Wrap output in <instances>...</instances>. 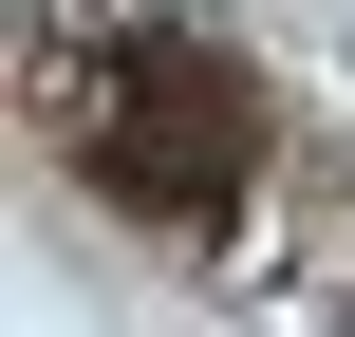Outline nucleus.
Listing matches in <instances>:
<instances>
[{
	"mask_svg": "<svg viewBox=\"0 0 355 337\" xmlns=\"http://www.w3.org/2000/svg\"><path fill=\"white\" fill-rule=\"evenodd\" d=\"M337 337H355V319H337Z\"/></svg>",
	"mask_w": 355,
	"mask_h": 337,
	"instance_id": "obj_2",
	"label": "nucleus"
},
{
	"mask_svg": "<svg viewBox=\"0 0 355 337\" xmlns=\"http://www.w3.org/2000/svg\"><path fill=\"white\" fill-rule=\"evenodd\" d=\"M75 150H94V188L112 206H150V225H225L243 206V169H262V94L206 56V38H112L94 56V94H75Z\"/></svg>",
	"mask_w": 355,
	"mask_h": 337,
	"instance_id": "obj_1",
	"label": "nucleus"
}]
</instances>
